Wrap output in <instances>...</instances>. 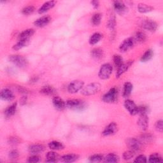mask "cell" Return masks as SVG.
<instances>
[{
    "mask_svg": "<svg viewBox=\"0 0 163 163\" xmlns=\"http://www.w3.org/2000/svg\"><path fill=\"white\" fill-rule=\"evenodd\" d=\"M149 161L150 162H162V159L159 153H154L150 156L149 158Z\"/></svg>",
    "mask_w": 163,
    "mask_h": 163,
    "instance_id": "35",
    "label": "cell"
},
{
    "mask_svg": "<svg viewBox=\"0 0 163 163\" xmlns=\"http://www.w3.org/2000/svg\"><path fill=\"white\" fill-rule=\"evenodd\" d=\"M124 107L131 115L138 114V106L131 99H127L124 102Z\"/></svg>",
    "mask_w": 163,
    "mask_h": 163,
    "instance_id": "8",
    "label": "cell"
},
{
    "mask_svg": "<svg viewBox=\"0 0 163 163\" xmlns=\"http://www.w3.org/2000/svg\"><path fill=\"white\" fill-rule=\"evenodd\" d=\"M133 61H128L125 63H123V64L119 68H117V74L116 77L117 78L120 77L122 74H124L125 72L128 70V69L130 68L131 65L133 64Z\"/></svg>",
    "mask_w": 163,
    "mask_h": 163,
    "instance_id": "15",
    "label": "cell"
},
{
    "mask_svg": "<svg viewBox=\"0 0 163 163\" xmlns=\"http://www.w3.org/2000/svg\"><path fill=\"white\" fill-rule=\"evenodd\" d=\"M34 33V30L33 29H28L22 31L19 35V40H30Z\"/></svg>",
    "mask_w": 163,
    "mask_h": 163,
    "instance_id": "20",
    "label": "cell"
},
{
    "mask_svg": "<svg viewBox=\"0 0 163 163\" xmlns=\"http://www.w3.org/2000/svg\"><path fill=\"white\" fill-rule=\"evenodd\" d=\"M153 55V52L152 50L149 49L147 50L145 52L143 56L141 58V62H147L149 61V60H150Z\"/></svg>",
    "mask_w": 163,
    "mask_h": 163,
    "instance_id": "34",
    "label": "cell"
},
{
    "mask_svg": "<svg viewBox=\"0 0 163 163\" xmlns=\"http://www.w3.org/2000/svg\"><path fill=\"white\" fill-rule=\"evenodd\" d=\"M103 157L101 154H94L89 157V161L92 162H99L103 159Z\"/></svg>",
    "mask_w": 163,
    "mask_h": 163,
    "instance_id": "39",
    "label": "cell"
},
{
    "mask_svg": "<svg viewBox=\"0 0 163 163\" xmlns=\"http://www.w3.org/2000/svg\"><path fill=\"white\" fill-rule=\"evenodd\" d=\"M19 157V153L17 150H12L9 153V157L12 160H16Z\"/></svg>",
    "mask_w": 163,
    "mask_h": 163,
    "instance_id": "43",
    "label": "cell"
},
{
    "mask_svg": "<svg viewBox=\"0 0 163 163\" xmlns=\"http://www.w3.org/2000/svg\"><path fill=\"white\" fill-rule=\"evenodd\" d=\"M149 109L146 106H138V114L139 115H147Z\"/></svg>",
    "mask_w": 163,
    "mask_h": 163,
    "instance_id": "41",
    "label": "cell"
},
{
    "mask_svg": "<svg viewBox=\"0 0 163 163\" xmlns=\"http://www.w3.org/2000/svg\"><path fill=\"white\" fill-rule=\"evenodd\" d=\"M155 127L157 131L161 133L162 131V120L157 121L155 124Z\"/></svg>",
    "mask_w": 163,
    "mask_h": 163,
    "instance_id": "46",
    "label": "cell"
},
{
    "mask_svg": "<svg viewBox=\"0 0 163 163\" xmlns=\"http://www.w3.org/2000/svg\"><path fill=\"white\" fill-rule=\"evenodd\" d=\"M40 93L44 95L47 96H52L55 94L56 93V90L54 89L52 86L46 85L43 86L40 90Z\"/></svg>",
    "mask_w": 163,
    "mask_h": 163,
    "instance_id": "21",
    "label": "cell"
},
{
    "mask_svg": "<svg viewBox=\"0 0 163 163\" xmlns=\"http://www.w3.org/2000/svg\"><path fill=\"white\" fill-rule=\"evenodd\" d=\"M139 140L141 143H151L153 141V137L150 134H144L141 136Z\"/></svg>",
    "mask_w": 163,
    "mask_h": 163,
    "instance_id": "31",
    "label": "cell"
},
{
    "mask_svg": "<svg viewBox=\"0 0 163 163\" xmlns=\"http://www.w3.org/2000/svg\"><path fill=\"white\" fill-rule=\"evenodd\" d=\"M135 42H138V43H143L146 40V34L141 31H138L136 33L134 37L133 38Z\"/></svg>",
    "mask_w": 163,
    "mask_h": 163,
    "instance_id": "29",
    "label": "cell"
},
{
    "mask_svg": "<svg viewBox=\"0 0 163 163\" xmlns=\"http://www.w3.org/2000/svg\"><path fill=\"white\" fill-rule=\"evenodd\" d=\"M133 90V85L130 82H126L124 84L123 89V97L125 98L128 97Z\"/></svg>",
    "mask_w": 163,
    "mask_h": 163,
    "instance_id": "25",
    "label": "cell"
},
{
    "mask_svg": "<svg viewBox=\"0 0 163 163\" xmlns=\"http://www.w3.org/2000/svg\"><path fill=\"white\" fill-rule=\"evenodd\" d=\"M101 85L99 83H91L84 87L81 93L84 96H92L97 93L101 89Z\"/></svg>",
    "mask_w": 163,
    "mask_h": 163,
    "instance_id": "2",
    "label": "cell"
},
{
    "mask_svg": "<svg viewBox=\"0 0 163 163\" xmlns=\"http://www.w3.org/2000/svg\"><path fill=\"white\" fill-rule=\"evenodd\" d=\"M117 96H118V90L117 88L113 87L110 89L108 93L104 94L102 100L106 103H112L117 101Z\"/></svg>",
    "mask_w": 163,
    "mask_h": 163,
    "instance_id": "5",
    "label": "cell"
},
{
    "mask_svg": "<svg viewBox=\"0 0 163 163\" xmlns=\"http://www.w3.org/2000/svg\"><path fill=\"white\" fill-rule=\"evenodd\" d=\"M113 63L117 68H119L124 63L123 59L120 55H115L113 58Z\"/></svg>",
    "mask_w": 163,
    "mask_h": 163,
    "instance_id": "37",
    "label": "cell"
},
{
    "mask_svg": "<svg viewBox=\"0 0 163 163\" xmlns=\"http://www.w3.org/2000/svg\"><path fill=\"white\" fill-rule=\"evenodd\" d=\"M14 96L13 93L9 89H3L1 92V98L5 101H12Z\"/></svg>",
    "mask_w": 163,
    "mask_h": 163,
    "instance_id": "19",
    "label": "cell"
},
{
    "mask_svg": "<svg viewBox=\"0 0 163 163\" xmlns=\"http://www.w3.org/2000/svg\"><path fill=\"white\" fill-rule=\"evenodd\" d=\"M84 83L82 80H74L72 81L68 87V91L70 93L74 94L78 92L79 90L82 89L84 87Z\"/></svg>",
    "mask_w": 163,
    "mask_h": 163,
    "instance_id": "6",
    "label": "cell"
},
{
    "mask_svg": "<svg viewBox=\"0 0 163 163\" xmlns=\"http://www.w3.org/2000/svg\"><path fill=\"white\" fill-rule=\"evenodd\" d=\"M29 152L33 155H37L45 150V147L40 144H34L29 147Z\"/></svg>",
    "mask_w": 163,
    "mask_h": 163,
    "instance_id": "16",
    "label": "cell"
},
{
    "mask_svg": "<svg viewBox=\"0 0 163 163\" xmlns=\"http://www.w3.org/2000/svg\"><path fill=\"white\" fill-rule=\"evenodd\" d=\"M50 21L51 17L49 15H44L35 21L34 24L38 28H43V27L47 26Z\"/></svg>",
    "mask_w": 163,
    "mask_h": 163,
    "instance_id": "11",
    "label": "cell"
},
{
    "mask_svg": "<svg viewBox=\"0 0 163 163\" xmlns=\"http://www.w3.org/2000/svg\"><path fill=\"white\" fill-rule=\"evenodd\" d=\"M113 8L119 14H123L126 12L127 7L121 1H115L113 2Z\"/></svg>",
    "mask_w": 163,
    "mask_h": 163,
    "instance_id": "18",
    "label": "cell"
},
{
    "mask_svg": "<svg viewBox=\"0 0 163 163\" xmlns=\"http://www.w3.org/2000/svg\"><path fill=\"white\" fill-rule=\"evenodd\" d=\"M10 61L21 68H26L28 65V61L24 57L20 55H12L9 57Z\"/></svg>",
    "mask_w": 163,
    "mask_h": 163,
    "instance_id": "3",
    "label": "cell"
},
{
    "mask_svg": "<svg viewBox=\"0 0 163 163\" xmlns=\"http://www.w3.org/2000/svg\"><path fill=\"white\" fill-rule=\"evenodd\" d=\"M30 40H20L13 46V49L15 50H19L28 45Z\"/></svg>",
    "mask_w": 163,
    "mask_h": 163,
    "instance_id": "26",
    "label": "cell"
},
{
    "mask_svg": "<svg viewBox=\"0 0 163 163\" xmlns=\"http://www.w3.org/2000/svg\"><path fill=\"white\" fill-rule=\"evenodd\" d=\"M117 131V125L115 122H111L108 124L103 131L102 132L103 135L104 137H108V136H110L114 134Z\"/></svg>",
    "mask_w": 163,
    "mask_h": 163,
    "instance_id": "12",
    "label": "cell"
},
{
    "mask_svg": "<svg viewBox=\"0 0 163 163\" xmlns=\"http://www.w3.org/2000/svg\"><path fill=\"white\" fill-rule=\"evenodd\" d=\"M35 10V8L33 6H28L24 7L22 10V14L25 15H28L33 14Z\"/></svg>",
    "mask_w": 163,
    "mask_h": 163,
    "instance_id": "38",
    "label": "cell"
},
{
    "mask_svg": "<svg viewBox=\"0 0 163 163\" xmlns=\"http://www.w3.org/2000/svg\"><path fill=\"white\" fill-rule=\"evenodd\" d=\"M91 56L93 58L96 59H101L103 56V50L99 48L94 49L91 50Z\"/></svg>",
    "mask_w": 163,
    "mask_h": 163,
    "instance_id": "33",
    "label": "cell"
},
{
    "mask_svg": "<svg viewBox=\"0 0 163 163\" xmlns=\"http://www.w3.org/2000/svg\"><path fill=\"white\" fill-rule=\"evenodd\" d=\"M149 117L147 115H141L140 118L138 121V125L139 128L143 130V131H146L149 127Z\"/></svg>",
    "mask_w": 163,
    "mask_h": 163,
    "instance_id": "13",
    "label": "cell"
},
{
    "mask_svg": "<svg viewBox=\"0 0 163 163\" xmlns=\"http://www.w3.org/2000/svg\"><path fill=\"white\" fill-rule=\"evenodd\" d=\"M101 38H102V35L100 33H94L90 38L89 43L90 45H95L100 41Z\"/></svg>",
    "mask_w": 163,
    "mask_h": 163,
    "instance_id": "32",
    "label": "cell"
},
{
    "mask_svg": "<svg viewBox=\"0 0 163 163\" xmlns=\"http://www.w3.org/2000/svg\"><path fill=\"white\" fill-rule=\"evenodd\" d=\"M135 41L133 38H128L125 39L120 45L119 50L122 52H125L131 49L135 43Z\"/></svg>",
    "mask_w": 163,
    "mask_h": 163,
    "instance_id": "9",
    "label": "cell"
},
{
    "mask_svg": "<svg viewBox=\"0 0 163 163\" xmlns=\"http://www.w3.org/2000/svg\"><path fill=\"white\" fill-rule=\"evenodd\" d=\"M40 157L37 155H33L32 156L30 157L28 159V162L30 163H37L40 162Z\"/></svg>",
    "mask_w": 163,
    "mask_h": 163,
    "instance_id": "44",
    "label": "cell"
},
{
    "mask_svg": "<svg viewBox=\"0 0 163 163\" xmlns=\"http://www.w3.org/2000/svg\"><path fill=\"white\" fill-rule=\"evenodd\" d=\"M138 10L140 13H148L153 10V8L151 6L144 3H140L138 6Z\"/></svg>",
    "mask_w": 163,
    "mask_h": 163,
    "instance_id": "27",
    "label": "cell"
},
{
    "mask_svg": "<svg viewBox=\"0 0 163 163\" xmlns=\"http://www.w3.org/2000/svg\"><path fill=\"white\" fill-rule=\"evenodd\" d=\"M101 21V14H95L91 18V23L94 26H97L100 24Z\"/></svg>",
    "mask_w": 163,
    "mask_h": 163,
    "instance_id": "36",
    "label": "cell"
},
{
    "mask_svg": "<svg viewBox=\"0 0 163 163\" xmlns=\"http://www.w3.org/2000/svg\"><path fill=\"white\" fill-rule=\"evenodd\" d=\"M17 103H15L12 105L9 106L6 108L5 111V115L6 118H10L11 117H12L15 113L17 110Z\"/></svg>",
    "mask_w": 163,
    "mask_h": 163,
    "instance_id": "22",
    "label": "cell"
},
{
    "mask_svg": "<svg viewBox=\"0 0 163 163\" xmlns=\"http://www.w3.org/2000/svg\"><path fill=\"white\" fill-rule=\"evenodd\" d=\"M56 2L55 1H49L45 2L38 10V14H43L45 12H48L50 9H52L54 6H55Z\"/></svg>",
    "mask_w": 163,
    "mask_h": 163,
    "instance_id": "17",
    "label": "cell"
},
{
    "mask_svg": "<svg viewBox=\"0 0 163 163\" xmlns=\"http://www.w3.org/2000/svg\"><path fill=\"white\" fill-rule=\"evenodd\" d=\"M66 106L71 110L82 111L85 109L87 105L85 101L78 99H72L68 100L66 102Z\"/></svg>",
    "mask_w": 163,
    "mask_h": 163,
    "instance_id": "1",
    "label": "cell"
},
{
    "mask_svg": "<svg viewBox=\"0 0 163 163\" xmlns=\"http://www.w3.org/2000/svg\"><path fill=\"white\" fill-rule=\"evenodd\" d=\"M142 27L146 30L150 32H154L157 28V24L156 22L150 19L143 20L142 22Z\"/></svg>",
    "mask_w": 163,
    "mask_h": 163,
    "instance_id": "10",
    "label": "cell"
},
{
    "mask_svg": "<svg viewBox=\"0 0 163 163\" xmlns=\"http://www.w3.org/2000/svg\"><path fill=\"white\" fill-rule=\"evenodd\" d=\"M147 161V157L145 156L144 155H140L138 156L137 158L135 159V160L134 161V162H146Z\"/></svg>",
    "mask_w": 163,
    "mask_h": 163,
    "instance_id": "45",
    "label": "cell"
},
{
    "mask_svg": "<svg viewBox=\"0 0 163 163\" xmlns=\"http://www.w3.org/2000/svg\"><path fill=\"white\" fill-rule=\"evenodd\" d=\"M126 144L129 149L134 152H139L141 148V143L136 138H129L126 141Z\"/></svg>",
    "mask_w": 163,
    "mask_h": 163,
    "instance_id": "7",
    "label": "cell"
},
{
    "mask_svg": "<svg viewBox=\"0 0 163 163\" xmlns=\"http://www.w3.org/2000/svg\"><path fill=\"white\" fill-rule=\"evenodd\" d=\"M108 28L111 30H113L115 26V18L114 16H112L108 22Z\"/></svg>",
    "mask_w": 163,
    "mask_h": 163,
    "instance_id": "42",
    "label": "cell"
},
{
    "mask_svg": "<svg viewBox=\"0 0 163 163\" xmlns=\"http://www.w3.org/2000/svg\"><path fill=\"white\" fill-rule=\"evenodd\" d=\"M52 103L54 106L58 110H64L66 106V103L63 101L62 99H61L59 96H56L53 98Z\"/></svg>",
    "mask_w": 163,
    "mask_h": 163,
    "instance_id": "14",
    "label": "cell"
},
{
    "mask_svg": "<svg viewBox=\"0 0 163 163\" xmlns=\"http://www.w3.org/2000/svg\"><path fill=\"white\" fill-rule=\"evenodd\" d=\"M49 147L53 150H59L65 148L64 145L58 141H52L49 143Z\"/></svg>",
    "mask_w": 163,
    "mask_h": 163,
    "instance_id": "24",
    "label": "cell"
},
{
    "mask_svg": "<svg viewBox=\"0 0 163 163\" xmlns=\"http://www.w3.org/2000/svg\"><path fill=\"white\" fill-rule=\"evenodd\" d=\"M134 156V152L131 150H128V151H126L123 154V158L125 159V160H131L132 158H133Z\"/></svg>",
    "mask_w": 163,
    "mask_h": 163,
    "instance_id": "40",
    "label": "cell"
},
{
    "mask_svg": "<svg viewBox=\"0 0 163 163\" xmlns=\"http://www.w3.org/2000/svg\"><path fill=\"white\" fill-rule=\"evenodd\" d=\"M119 161V156H117L115 153H109L104 158V162H117Z\"/></svg>",
    "mask_w": 163,
    "mask_h": 163,
    "instance_id": "30",
    "label": "cell"
},
{
    "mask_svg": "<svg viewBox=\"0 0 163 163\" xmlns=\"http://www.w3.org/2000/svg\"><path fill=\"white\" fill-rule=\"evenodd\" d=\"M59 159V156L54 152H49L46 155V160L45 161L47 162H56Z\"/></svg>",
    "mask_w": 163,
    "mask_h": 163,
    "instance_id": "23",
    "label": "cell"
},
{
    "mask_svg": "<svg viewBox=\"0 0 163 163\" xmlns=\"http://www.w3.org/2000/svg\"><path fill=\"white\" fill-rule=\"evenodd\" d=\"M113 68L110 64L106 63L101 66L100 70L99 71L98 76L99 78L102 80H106L109 78L111 74H112Z\"/></svg>",
    "mask_w": 163,
    "mask_h": 163,
    "instance_id": "4",
    "label": "cell"
},
{
    "mask_svg": "<svg viewBox=\"0 0 163 163\" xmlns=\"http://www.w3.org/2000/svg\"><path fill=\"white\" fill-rule=\"evenodd\" d=\"M91 4H92L93 6L96 9L99 6V2L98 1H93V2H91Z\"/></svg>",
    "mask_w": 163,
    "mask_h": 163,
    "instance_id": "49",
    "label": "cell"
},
{
    "mask_svg": "<svg viewBox=\"0 0 163 163\" xmlns=\"http://www.w3.org/2000/svg\"><path fill=\"white\" fill-rule=\"evenodd\" d=\"M77 159H78V156L75 154H73V153H71V154L65 155L61 157V160L62 162H73L76 161Z\"/></svg>",
    "mask_w": 163,
    "mask_h": 163,
    "instance_id": "28",
    "label": "cell"
},
{
    "mask_svg": "<svg viewBox=\"0 0 163 163\" xmlns=\"http://www.w3.org/2000/svg\"><path fill=\"white\" fill-rule=\"evenodd\" d=\"M8 142L10 144L14 145H17V144L20 143V140L17 137H10V138H9Z\"/></svg>",
    "mask_w": 163,
    "mask_h": 163,
    "instance_id": "47",
    "label": "cell"
},
{
    "mask_svg": "<svg viewBox=\"0 0 163 163\" xmlns=\"http://www.w3.org/2000/svg\"><path fill=\"white\" fill-rule=\"evenodd\" d=\"M26 102H27V97L26 96H23L20 99V103L21 105H26Z\"/></svg>",
    "mask_w": 163,
    "mask_h": 163,
    "instance_id": "48",
    "label": "cell"
}]
</instances>
